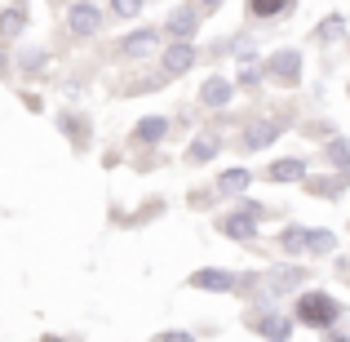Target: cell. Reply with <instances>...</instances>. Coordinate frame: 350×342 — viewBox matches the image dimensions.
<instances>
[{
  "mask_svg": "<svg viewBox=\"0 0 350 342\" xmlns=\"http://www.w3.org/2000/svg\"><path fill=\"white\" fill-rule=\"evenodd\" d=\"M337 316H342V302L333 293H301L297 298V320L310 329H333Z\"/></svg>",
  "mask_w": 350,
  "mask_h": 342,
  "instance_id": "cell-1",
  "label": "cell"
},
{
  "mask_svg": "<svg viewBox=\"0 0 350 342\" xmlns=\"http://www.w3.org/2000/svg\"><path fill=\"white\" fill-rule=\"evenodd\" d=\"M248 325H253L266 342H288L293 338V320L280 316V311H257V316L248 311Z\"/></svg>",
  "mask_w": 350,
  "mask_h": 342,
  "instance_id": "cell-2",
  "label": "cell"
},
{
  "mask_svg": "<svg viewBox=\"0 0 350 342\" xmlns=\"http://www.w3.org/2000/svg\"><path fill=\"white\" fill-rule=\"evenodd\" d=\"M67 27H71V36H94L98 27H103V9L89 5V0H80V5H71Z\"/></svg>",
  "mask_w": 350,
  "mask_h": 342,
  "instance_id": "cell-3",
  "label": "cell"
},
{
  "mask_svg": "<svg viewBox=\"0 0 350 342\" xmlns=\"http://www.w3.org/2000/svg\"><path fill=\"white\" fill-rule=\"evenodd\" d=\"M257 218H262V209H257V205H244L239 214L222 218L217 227H222V236H231V240H248V236L257 231Z\"/></svg>",
  "mask_w": 350,
  "mask_h": 342,
  "instance_id": "cell-4",
  "label": "cell"
},
{
  "mask_svg": "<svg viewBox=\"0 0 350 342\" xmlns=\"http://www.w3.org/2000/svg\"><path fill=\"white\" fill-rule=\"evenodd\" d=\"M191 67H196V45L191 40H173L169 49H164V76H187Z\"/></svg>",
  "mask_w": 350,
  "mask_h": 342,
  "instance_id": "cell-5",
  "label": "cell"
},
{
  "mask_svg": "<svg viewBox=\"0 0 350 342\" xmlns=\"http://www.w3.org/2000/svg\"><path fill=\"white\" fill-rule=\"evenodd\" d=\"M266 71H271L275 80H284V85L293 89V85L301 80V53H297V49H280V53L271 58V67H266Z\"/></svg>",
  "mask_w": 350,
  "mask_h": 342,
  "instance_id": "cell-6",
  "label": "cell"
},
{
  "mask_svg": "<svg viewBox=\"0 0 350 342\" xmlns=\"http://www.w3.org/2000/svg\"><path fill=\"white\" fill-rule=\"evenodd\" d=\"M231 94H235L231 80L208 76V80H204V89H200V103H204V107H226V103H231Z\"/></svg>",
  "mask_w": 350,
  "mask_h": 342,
  "instance_id": "cell-7",
  "label": "cell"
},
{
  "mask_svg": "<svg viewBox=\"0 0 350 342\" xmlns=\"http://www.w3.org/2000/svg\"><path fill=\"white\" fill-rule=\"evenodd\" d=\"M155 40H160V36H155L151 27H142V32H133V36H124V40H120V53H124V58H142V53L155 49Z\"/></svg>",
  "mask_w": 350,
  "mask_h": 342,
  "instance_id": "cell-8",
  "label": "cell"
},
{
  "mask_svg": "<svg viewBox=\"0 0 350 342\" xmlns=\"http://www.w3.org/2000/svg\"><path fill=\"white\" fill-rule=\"evenodd\" d=\"M196 27H200V18H196V9H191V5H182V9H173V14H169V36H178V40H191Z\"/></svg>",
  "mask_w": 350,
  "mask_h": 342,
  "instance_id": "cell-9",
  "label": "cell"
},
{
  "mask_svg": "<svg viewBox=\"0 0 350 342\" xmlns=\"http://www.w3.org/2000/svg\"><path fill=\"white\" fill-rule=\"evenodd\" d=\"M191 289L226 293V289H235V276H231V271H196V276H191Z\"/></svg>",
  "mask_w": 350,
  "mask_h": 342,
  "instance_id": "cell-10",
  "label": "cell"
},
{
  "mask_svg": "<svg viewBox=\"0 0 350 342\" xmlns=\"http://www.w3.org/2000/svg\"><path fill=\"white\" fill-rule=\"evenodd\" d=\"M266 178H271V182H297V178H306V160H297V156L275 160L271 169H266Z\"/></svg>",
  "mask_w": 350,
  "mask_h": 342,
  "instance_id": "cell-11",
  "label": "cell"
},
{
  "mask_svg": "<svg viewBox=\"0 0 350 342\" xmlns=\"http://www.w3.org/2000/svg\"><path fill=\"white\" fill-rule=\"evenodd\" d=\"M280 134H284V125H253V129H244V138H239V143H244L248 151H257V147H271Z\"/></svg>",
  "mask_w": 350,
  "mask_h": 342,
  "instance_id": "cell-12",
  "label": "cell"
},
{
  "mask_svg": "<svg viewBox=\"0 0 350 342\" xmlns=\"http://www.w3.org/2000/svg\"><path fill=\"white\" fill-rule=\"evenodd\" d=\"M248 187H253V173H248V169L217 173V191H222V196H239V191H248Z\"/></svg>",
  "mask_w": 350,
  "mask_h": 342,
  "instance_id": "cell-13",
  "label": "cell"
},
{
  "mask_svg": "<svg viewBox=\"0 0 350 342\" xmlns=\"http://www.w3.org/2000/svg\"><path fill=\"white\" fill-rule=\"evenodd\" d=\"M164 134H169V120L164 116H146V120H137V129H133L137 143H160Z\"/></svg>",
  "mask_w": 350,
  "mask_h": 342,
  "instance_id": "cell-14",
  "label": "cell"
},
{
  "mask_svg": "<svg viewBox=\"0 0 350 342\" xmlns=\"http://www.w3.org/2000/svg\"><path fill=\"white\" fill-rule=\"evenodd\" d=\"M217 151H222V138H213V134H208V138H196V143H191L187 160H191V164H208Z\"/></svg>",
  "mask_w": 350,
  "mask_h": 342,
  "instance_id": "cell-15",
  "label": "cell"
},
{
  "mask_svg": "<svg viewBox=\"0 0 350 342\" xmlns=\"http://www.w3.org/2000/svg\"><path fill=\"white\" fill-rule=\"evenodd\" d=\"M324 160L337 164L342 173H350V143H346V138H333V143L324 147Z\"/></svg>",
  "mask_w": 350,
  "mask_h": 342,
  "instance_id": "cell-16",
  "label": "cell"
},
{
  "mask_svg": "<svg viewBox=\"0 0 350 342\" xmlns=\"http://www.w3.org/2000/svg\"><path fill=\"white\" fill-rule=\"evenodd\" d=\"M27 27V18H23V0H18L14 9H5V14H0V36H18Z\"/></svg>",
  "mask_w": 350,
  "mask_h": 342,
  "instance_id": "cell-17",
  "label": "cell"
},
{
  "mask_svg": "<svg viewBox=\"0 0 350 342\" xmlns=\"http://www.w3.org/2000/svg\"><path fill=\"white\" fill-rule=\"evenodd\" d=\"M350 187V173H337V178H315L310 182V191L315 196H337V191H346Z\"/></svg>",
  "mask_w": 350,
  "mask_h": 342,
  "instance_id": "cell-18",
  "label": "cell"
},
{
  "mask_svg": "<svg viewBox=\"0 0 350 342\" xmlns=\"http://www.w3.org/2000/svg\"><path fill=\"white\" fill-rule=\"evenodd\" d=\"M293 0H248V14L253 18H275V14H284Z\"/></svg>",
  "mask_w": 350,
  "mask_h": 342,
  "instance_id": "cell-19",
  "label": "cell"
},
{
  "mask_svg": "<svg viewBox=\"0 0 350 342\" xmlns=\"http://www.w3.org/2000/svg\"><path fill=\"white\" fill-rule=\"evenodd\" d=\"M280 245H284V254H301L306 249V227H288L280 236Z\"/></svg>",
  "mask_w": 350,
  "mask_h": 342,
  "instance_id": "cell-20",
  "label": "cell"
},
{
  "mask_svg": "<svg viewBox=\"0 0 350 342\" xmlns=\"http://www.w3.org/2000/svg\"><path fill=\"white\" fill-rule=\"evenodd\" d=\"M62 129H67V138H76V147H85V143H89V129H85V120H76V116H62Z\"/></svg>",
  "mask_w": 350,
  "mask_h": 342,
  "instance_id": "cell-21",
  "label": "cell"
},
{
  "mask_svg": "<svg viewBox=\"0 0 350 342\" xmlns=\"http://www.w3.org/2000/svg\"><path fill=\"white\" fill-rule=\"evenodd\" d=\"M306 249H315V254H328V249H333V236H328V231H306Z\"/></svg>",
  "mask_w": 350,
  "mask_h": 342,
  "instance_id": "cell-22",
  "label": "cell"
},
{
  "mask_svg": "<svg viewBox=\"0 0 350 342\" xmlns=\"http://www.w3.org/2000/svg\"><path fill=\"white\" fill-rule=\"evenodd\" d=\"M137 9H142V0H111L116 18H137Z\"/></svg>",
  "mask_w": 350,
  "mask_h": 342,
  "instance_id": "cell-23",
  "label": "cell"
},
{
  "mask_svg": "<svg viewBox=\"0 0 350 342\" xmlns=\"http://www.w3.org/2000/svg\"><path fill=\"white\" fill-rule=\"evenodd\" d=\"M257 80H262V67L244 62V71H239V85H257Z\"/></svg>",
  "mask_w": 350,
  "mask_h": 342,
  "instance_id": "cell-24",
  "label": "cell"
},
{
  "mask_svg": "<svg viewBox=\"0 0 350 342\" xmlns=\"http://www.w3.org/2000/svg\"><path fill=\"white\" fill-rule=\"evenodd\" d=\"M23 67H27V71H36V67H44V49H27V58H23Z\"/></svg>",
  "mask_w": 350,
  "mask_h": 342,
  "instance_id": "cell-25",
  "label": "cell"
},
{
  "mask_svg": "<svg viewBox=\"0 0 350 342\" xmlns=\"http://www.w3.org/2000/svg\"><path fill=\"white\" fill-rule=\"evenodd\" d=\"M337 36H342V23H337V18H333V23H324V27H319V40H337Z\"/></svg>",
  "mask_w": 350,
  "mask_h": 342,
  "instance_id": "cell-26",
  "label": "cell"
},
{
  "mask_svg": "<svg viewBox=\"0 0 350 342\" xmlns=\"http://www.w3.org/2000/svg\"><path fill=\"white\" fill-rule=\"evenodd\" d=\"M155 342H196V338H191V334H160Z\"/></svg>",
  "mask_w": 350,
  "mask_h": 342,
  "instance_id": "cell-27",
  "label": "cell"
},
{
  "mask_svg": "<svg viewBox=\"0 0 350 342\" xmlns=\"http://www.w3.org/2000/svg\"><path fill=\"white\" fill-rule=\"evenodd\" d=\"M324 342H350L346 334H324Z\"/></svg>",
  "mask_w": 350,
  "mask_h": 342,
  "instance_id": "cell-28",
  "label": "cell"
},
{
  "mask_svg": "<svg viewBox=\"0 0 350 342\" xmlns=\"http://www.w3.org/2000/svg\"><path fill=\"white\" fill-rule=\"evenodd\" d=\"M40 342H76V338H40Z\"/></svg>",
  "mask_w": 350,
  "mask_h": 342,
  "instance_id": "cell-29",
  "label": "cell"
},
{
  "mask_svg": "<svg viewBox=\"0 0 350 342\" xmlns=\"http://www.w3.org/2000/svg\"><path fill=\"white\" fill-rule=\"evenodd\" d=\"M200 5H208V9H217V5H222V0H200Z\"/></svg>",
  "mask_w": 350,
  "mask_h": 342,
  "instance_id": "cell-30",
  "label": "cell"
},
{
  "mask_svg": "<svg viewBox=\"0 0 350 342\" xmlns=\"http://www.w3.org/2000/svg\"><path fill=\"white\" fill-rule=\"evenodd\" d=\"M0 76H5V53H0Z\"/></svg>",
  "mask_w": 350,
  "mask_h": 342,
  "instance_id": "cell-31",
  "label": "cell"
}]
</instances>
